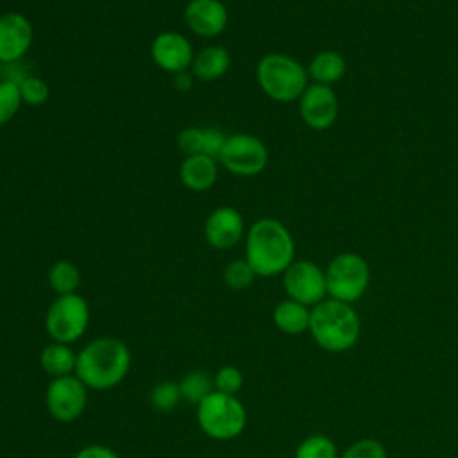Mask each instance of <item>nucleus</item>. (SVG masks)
<instances>
[{"mask_svg":"<svg viewBox=\"0 0 458 458\" xmlns=\"http://www.w3.org/2000/svg\"><path fill=\"white\" fill-rule=\"evenodd\" d=\"M23 100L20 95L18 82L0 81V125L11 122L20 111Z\"/></svg>","mask_w":458,"mask_h":458,"instance_id":"bb28decb","label":"nucleus"},{"mask_svg":"<svg viewBox=\"0 0 458 458\" xmlns=\"http://www.w3.org/2000/svg\"><path fill=\"white\" fill-rule=\"evenodd\" d=\"M132 363L129 345L116 336H98L77 352L75 376L97 392L118 386Z\"/></svg>","mask_w":458,"mask_h":458,"instance_id":"f257e3e1","label":"nucleus"},{"mask_svg":"<svg viewBox=\"0 0 458 458\" xmlns=\"http://www.w3.org/2000/svg\"><path fill=\"white\" fill-rule=\"evenodd\" d=\"M245 259L259 277L283 274L295 259V242L277 218H259L245 233Z\"/></svg>","mask_w":458,"mask_h":458,"instance_id":"f03ea898","label":"nucleus"},{"mask_svg":"<svg viewBox=\"0 0 458 458\" xmlns=\"http://www.w3.org/2000/svg\"><path fill=\"white\" fill-rule=\"evenodd\" d=\"M20 95H21V100L23 104L27 106H32V107H39L43 106L48 97H50V88L48 84L41 79V77H36V75H25L21 81H20Z\"/></svg>","mask_w":458,"mask_h":458,"instance_id":"cd10ccee","label":"nucleus"},{"mask_svg":"<svg viewBox=\"0 0 458 458\" xmlns=\"http://www.w3.org/2000/svg\"><path fill=\"white\" fill-rule=\"evenodd\" d=\"M213 386L218 392L236 395L243 386V374L234 365H224L220 367L213 376Z\"/></svg>","mask_w":458,"mask_h":458,"instance_id":"c85d7f7f","label":"nucleus"},{"mask_svg":"<svg viewBox=\"0 0 458 458\" xmlns=\"http://www.w3.org/2000/svg\"><path fill=\"white\" fill-rule=\"evenodd\" d=\"M73 458H120L116 451L104 444H89L75 453Z\"/></svg>","mask_w":458,"mask_h":458,"instance_id":"7c9ffc66","label":"nucleus"},{"mask_svg":"<svg viewBox=\"0 0 458 458\" xmlns=\"http://www.w3.org/2000/svg\"><path fill=\"white\" fill-rule=\"evenodd\" d=\"M340 458H388V454L379 440L361 438L352 442Z\"/></svg>","mask_w":458,"mask_h":458,"instance_id":"c756f323","label":"nucleus"},{"mask_svg":"<svg viewBox=\"0 0 458 458\" xmlns=\"http://www.w3.org/2000/svg\"><path fill=\"white\" fill-rule=\"evenodd\" d=\"M218 165L238 177H252L261 174L268 165V148L254 134L234 132L224 141L218 154Z\"/></svg>","mask_w":458,"mask_h":458,"instance_id":"6e6552de","label":"nucleus"},{"mask_svg":"<svg viewBox=\"0 0 458 458\" xmlns=\"http://www.w3.org/2000/svg\"><path fill=\"white\" fill-rule=\"evenodd\" d=\"M88 386L75 376L54 377L45 392V406L48 415L63 424L75 422L88 406Z\"/></svg>","mask_w":458,"mask_h":458,"instance_id":"1a4fd4ad","label":"nucleus"},{"mask_svg":"<svg viewBox=\"0 0 458 458\" xmlns=\"http://www.w3.org/2000/svg\"><path fill=\"white\" fill-rule=\"evenodd\" d=\"M231 66V54L222 45H208L195 52L191 63V75L200 82H213L222 79Z\"/></svg>","mask_w":458,"mask_h":458,"instance_id":"a211bd4d","label":"nucleus"},{"mask_svg":"<svg viewBox=\"0 0 458 458\" xmlns=\"http://www.w3.org/2000/svg\"><path fill=\"white\" fill-rule=\"evenodd\" d=\"M193 79H195V77L191 75V72L175 73V75H174V88H175L177 91H181V93H186V91L191 89Z\"/></svg>","mask_w":458,"mask_h":458,"instance_id":"2f4dec72","label":"nucleus"},{"mask_svg":"<svg viewBox=\"0 0 458 458\" xmlns=\"http://www.w3.org/2000/svg\"><path fill=\"white\" fill-rule=\"evenodd\" d=\"M310 315L311 310L308 306L292 299H284L274 308L272 320L281 333L301 335L310 327Z\"/></svg>","mask_w":458,"mask_h":458,"instance_id":"aec40b11","label":"nucleus"},{"mask_svg":"<svg viewBox=\"0 0 458 458\" xmlns=\"http://www.w3.org/2000/svg\"><path fill=\"white\" fill-rule=\"evenodd\" d=\"M261 91L276 102L299 100L308 88V70L293 57L279 52L265 54L256 64Z\"/></svg>","mask_w":458,"mask_h":458,"instance_id":"20e7f679","label":"nucleus"},{"mask_svg":"<svg viewBox=\"0 0 458 458\" xmlns=\"http://www.w3.org/2000/svg\"><path fill=\"white\" fill-rule=\"evenodd\" d=\"M179 179L182 186L191 191H206L213 188L218 179V159L204 154L184 156L179 165Z\"/></svg>","mask_w":458,"mask_h":458,"instance_id":"dca6fc26","label":"nucleus"},{"mask_svg":"<svg viewBox=\"0 0 458 458\" xmlns=\"http://www.w3.org/2000/svg\"><path fill=\"white\" fill-rule=\"evenodd\" d=\"M89 318V304L82 295H57L45 313V331L52 342L70 345L84 336Z\"/></svg>","mask_w":458,"mask_h":458,"instance_id":"423d86ee","label":"nucleus"},{"mask_svg":"<svg viewBox=\"0 0 458 458\" xmlns=\"http://www.w3.org/2000/svg\"><path fill=\"white\" fill-rule=\"evenodd\" d=\"M324 272L327 295L347 304L361 299L370 283L369 263L356 252L335 256Z\"/></svg>","mask_w":458,"mask_h":458,"instance_id":"0eeeda50","label":"nucleus"},{"mask_svg":"<svg viewBox=\"0 0 458 458\" xmlns=\"http://www.w3.org/2000/svg\"><path fill=\"white\" fill-rule=\"evenodd\" d=\"M200 431L213 440H233L240 437L247 426V410L238 395L213 390L195 410Z\"/></svg>","mask_w":458,"mask_h":458,"instance_id":"39448f33","label":"nucleus"},{"mask_svg":"<svg viewBox=\"0 0 458 458\" xmlns=\"http://www.w3.org/2000/svg\"><path fill=\"white\" fill-rule=\"evenodd\" d=\"M182 20L191 34L199 38H216L225 30L229 13L222 0H188Z\"/></svg>","mask_w":458,"mask_h":458,"instance_id":"4468645a","label":"nucleus"},{"mask_svg":"<svg viewBox=\"0 0 458 458\" xmlns=\"http://www.w3.org/2000/svg\"><path fill=\"white\" fill-rule=\"evenodd\" d=\"M48 284L57 295H68L77 293V288L81 284V270L73 261L68 259H57L48 268Z\"/></svg>","mask_w":458,"mask_h":458,"instance_id":"4be33fe9","label":"nucleus"},{"mask_svg":"<svg viewBox=\"0 0 458 458\" xmlns=\"http://www.w3.org/2000/svg\"><path fill=\"white\" fill-rule=\"evenodd\" d=\"M299 113L308 127L315 131L329 129L338 116V98L331 86L308 84L299 98Z\"/></svg>","mask_w":458,"mask_h":458,"instance_id":"f8f14e48","label":"nucleus"},{"mask_svg":"<svg viewBox=\"0 0 458 458\" xmlns=\"http://www.w3.org/2000/svg\"><path fill=\"white\" fill-rule=\"evenodd\" d=\"M293 458H338V449L329 437L311 435L295 447Z\"/></svg>","mask_w":458,"mask_h":458,"instance_id":"b1692460","label":"nucleus"},{"mask_svg":"<svg viewBox=\"0 0 458 458\" xmlns=\"http://www.w3.org/2000/svg\"><path fill=\"white\" fill-rule=\"evenodd\" d=\"M39 367L45 374L54 377H63L75 374L77 352L68 344L52 342L45 345L39 352Z\"/></svg>","mask_w":458,"mask_h":458,"instance_id":"6ab92c4d","label":"nucleus"},{"mask_svg":"<svg viewBox=\"0 0 458 458\" xmlns=\"http://www.w3.org/2000/svg\"><path fill=\"white\" fill-rule=\"evenodd\" d=\"M150 404L159 410V411H172L182 399H181V390H179V383L172 381V379H165L159 381L152 386L150 390Z\"/></svg>","mask_w":458,"mask_h":458,"instance_id":"393cba45","label":"nucleus"},{"mask_svg":"<svg viewBox=\"0 0 458 458\" xmlns=\"http://www.w3.org/2000/svg\"><path fill=\"white\" fill-rule=\"evenodd\" d=\"M204 238L216 250L233 249L245 238V222L242 213L231 206L215 208L204 222Z\"/></svg>","mask_w":458,"mask_h":458,"instance_id":"2eb2a0df","label":"nucleus"},{"mask_svg":"<svg viewBox=\"0 0 458 458\" xmlns=\"http://www.w3.org/2000/svg\"><path fill=\"white\" fill-rule=\"evenodd\" d=\"M283 288L288 299L315 306L327 295L326 272L310 259H297L283 272Z\"/></svg>","mask_w":458,"mask_h":458,"instance_id":"9d476101","label":"nucleus"},{"mask_svg":"<svg viewBox=\"0 0 458 458\" xmlns=\"http://www.w3.org/2000/svg\"><path fill=\"white\" fill-rule=\"evenodd\" d=\"M224 283L231 288V290H245L249 288L254 279L258 277L256 272L252 270V267L247 263L245 258L242 259H231L225 268H224Z\"/></svg>","mask_w":458,"mask_h":458,"instance_id":"a878e982","label":"nucleus"},{"mask_svg":"<svg viewBox=\"0 0 458 458\" xmlns=\"http://www.w3.org/2000/svg\"><path fill=\"white\" fill-rule=\"evenodd\" d=\"M227 134L216 127H186L177 136V145L184 156L204 154L218 159Z\"/></svg>","mask_w":458,"mask_h":458,"instance_id":"f3484780","label":"nucleus"},{"mask_svg":"<svg viewBox=\"0 0 458 458\" xmlns=\"http://www.w3.org/2000/svg\"><path fill=\"white\" fill-rule=\"evenodd\" d=\"M179 390H181V399L188 404H199L206 395H209L215 386H213V376H209L206 370H191L182 376L179 381Z\"/></svg>","mask_w":458,"mask_h":458,"instance_id":"5701e85b","label":"nucleus"},{"mask_svg":"<svg viewBox=\"0 0 458 458\" xmlns=\"http://www.w3.org/2000/svg\"><path fill=\"white\" fill-rule=\"evenodd\" d=\"M150 57L166 73H181L191 68L195 52L188 36L177 30H163L150 43Z\"/></svg>","mask_w":458,"mask_h":458,"instance_id":"9b49d317","label":"nucleus"},{"mask_svg":"<svg viewBox=\"0 0 458 458\" xmlns=\"http://www.w3.org/2000/svg\"><path fill=\"white\" fill-rule=\"evenodd\" d=\"M34 41L30 20L16 11L0 14V63H18Z\"/></svg>","mask_w":458,"mask_h":458,"instance_id":"ddd939ff","label":"nucleus"},{"mask_svg":"<svg viewBox=\"0 0 458 458\" xmlns=\"http://www.w3.org/2000/svg\"><path fill=\"white\" fill-rule=\"evenodd\" d=\"M308 77H311L317 84L331 86L338 82L345 73V59L336 50H320L313 55L308 64Z\"/></svg>","mask_w":458,"mask_h":458,"instance_id":"412c9836","label":"nucleus"},{"mask_svg":"<svg viewBox=\"0 0 458 458\" xmlns=\"http://www.w3.org/2000/svg\"><path fill=\"white\" fill-rule=\"evenodd\" d=\"M308 331L324 351L344 352L356 345L361 324L351 304L329 297L311 308Z\"/></svg>","mask_w":458,"mask_h":458,"instance_id":"7ed1b4c3","label":"nucleus"}]
</instances>
